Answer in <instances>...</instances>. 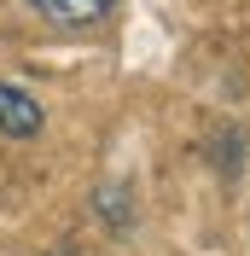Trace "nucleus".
Returning <instances> with one entry per match:
<instances>
[{"instance_id": "obj_1", "label": "nucleus", "mask_w": 250, "mask_h": 256, "mask_svg": "<svg viewBox=\"0 0 250 256\" xmlns=\"http://www.w3.org/2000/svg\"><path fill=\"white\" fill-rule=\"evenodd\" d=\"M41 128H47L41 99L30 88H18V82H0V140L30 146V140H41Z\"/></svg>"}, {"instance_id": "obj_2", "label": "nucleus", "mask_w": 250, "mask_h": 256, "mask_svg": "<svg viewBox=\"0 0 250 256\" xmlns=\"http://www.w3.org/2000/svg\"><path fill=\"white\" fill-rule=\"evenodd\" d=\"M24 12H35L52 30H99L116 12V0H24Z\"/></svg>"}, {"instance_id": "obj_3", "label": "nucleus", "mask_w": 250, "mask_h": 256, "mask_svg": "<svg viewBox=\"0 0 250 256\" xmlns=\"http://www.w3.org/2000/svg\"><path fill=\"white\" fill-rule=\"evenodd\" d=\"M94 210H99V227H105L110 239H122V233H134V186H122V180H105V186L94 192Z\"/></svg>"}]
</instances>
